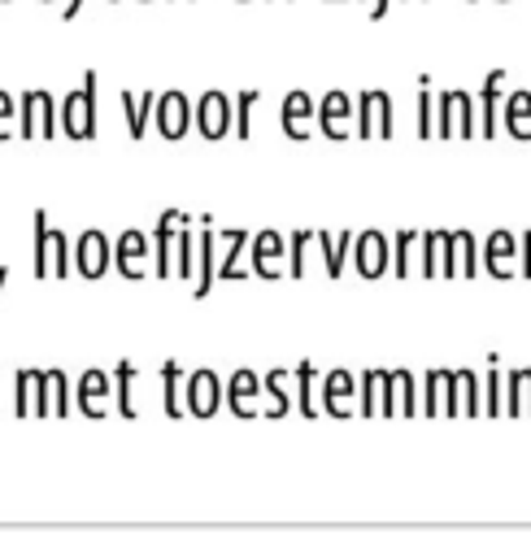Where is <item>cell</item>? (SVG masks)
Returning a JSON list of instances; mask_svg holds the SVG:
<instances>
[{"mask_svg": "<svg viewBox=\"0 0 531 557\" xmlns=\"http://www.w3.org/2000/svg\"><path fill=\"white\" fill-rule=\"evenodd\" d=\"M183 366L178 361H165L161 366V405H165V418H183Z\"/></svg>", "mask_w": 531, "mask_h": 557, "instance_id": "e575fe53", "label": "cell"}, {"mask_svg": "<svg viewBox=\"0 0 531 557\" xmlns=\"http://www.w3.org/2000/svg\"><path fill=\"white\" fill-rule=\"evenodd\" d=\"M218 405H226V383L213 370H192L183 374V409L192 418H213Z\"/></svg>", "mask_w": 531, "mask_h": 557, "instance_id": "52a82bcc", "label": "cell"}, {"mask_svg": "<svg viewBox=\"0 0 531 557\" xmlns=\"http://www.w3.org/2000/svg\"><path fill=\"white\" fill-rule=\"evenodd\" d=\"M174 274L178 278H196V226H192V213L178 222V235H174Z\"/></svg>", "mask_w": 531, "mask_h": 557, "instance_id": "4dcf8cb0", "label": "cell"}, {"mask_svg": "<svg viewBox=\"0 0 531 557\" xmlns=\"http://www.w3.org/2000/svg\"><path fill=\"white\" fill-rule=\"evenodd\" d=\"M483 418H505V374H501V357H487V374H483Z\"/></svg>", "mask_w": 531, "mask_h": 557, "instance_id": "836d02e7", "label": "cell"}, {"mask_svg": "<svg viewBox=\"0 0 531 557\" xmlns=\"http://www.w3.org/2000/svg\"><path fill=\"white\" fill-rule=\"evenodd\" d=\"M13 418H30V370H17L13 379Z\"/></svg>", "mask_w": 531, "mask_h": 557, "instance_id": "ee69618b", "label": "cell"}, {"mask_svg": "<svg viewBox=\"0 0 531 557\" xmlns=\"http://www.w3.org/2000/svg\"><path fill=\"white\" fill-rule=\"evenodd\" d=\"M57 113H61V131L70 139H96V70H87L83 87H74L57 104Z\"/></svg>", "mask_w": 531, "mask_h": 557, "instance_id": "7a4b0ae2", "label": "cell"}, {"mask_svg": "<svg viewBox=\"0 0 531 557\" xmlns=\"http://www.w3.org/2000/svg\"><path fill=\"white\" fill-rule=\"evenodd\" d=\"M413 248H418V231H396V239H392V270H396V278H409Z\"/></svg>", "mask_w": 531, "mask_h": 557, "instance_id": "7bdbcfd3", "label": "cell"}, {"mask_svg": "<svg viewBox=\"0 0 531 557\" xmlns=\"http://www.w3.org/2000/svg\"><path fill=\"white\" fill-rule=\"evenodd\" d=\"M505 413L509 418H531V370L527 366L509 370V379H505Z\"/></svg>", "mask_w": 531, "mask_h": 557, "instance_id": "f546056e", "label": "cell"}, {"mask_svg": "<svg viewBox=\"0 0 531 557\" xmlns=\"http://www.w3.org/2000/svg\"><path fill=\"white\" fill-rule=\"evenodd\" d=\"M444 235H448V231H418V248H422V278H440Z\"/></svg>", "mask_w": 531, "mask_h": 557, "instance_id": "8d00e7d4", "label": "cell"}, {"mask_svg": "<svg viewBox=\"0 0 531 557\" xmlns=\"http://www.w3.org/2000/svg\"><path fill=\"white\" fill-rule=\"evenodd\" d=\"M248 248H252V274H257V278H283V274H279V261L287 257V239H283L279 231L248 235Z\"/></svg>", "mask_w": 531, "mask_h": 557, "instance_id": "44dd1931", "label": "cell"}, {"mask_svg": "<svg viewBox=\"0 0 531 557\" xmlns=\"http://www.w3.org/2000/svg\"><path fill=\"white\" fill-rule=\"evenodd\" d=\"M152 122H157L161 139H183L192 131V100L183 91H161L152 104Z\"/></svg>", "mask_w": 531, "mask_h": 557, "instance_id": "5bb4252c", "label": "cell"}, {"mask_svg": "<svg viewBox=\"0 0 531 557\" xmlns=\"http://www.w3.org/2000/svg\"><path fill=\"white\" fill-rule=\"evenodd\" d=\"M457 379V418H483V379L474 370H453Z\"/></svg>", "mask_w": 531, "mask_h": 557, "instance_id": "f1b7e54d", "label": "cell"}, {"mask_svg": "<svg viewBox=\"0 0 531 557\" xmlns=\"http://www.w3.org/2000/svg\"><path fill=\"white\" fill-rule=\"evenodd\" d=\"M70 383L61 370H30V418H65Z\"/></svg>", "mask_w": 531, "mask_h": 557, "instance_id": "5b68a950", "label": "cell"}, {"mask_svg": "<svg viewBox=\"0 0 531 557\" xmlns=\"http://www.w3.org/2000/svg\"><path fill=\"white\" fill-rule=\"evenodd\" d=\"M135 379H139V366L135 361H118L113 366V396H118V418H139L135 409Z\"/></svg>", "mask_w": 531, "mask_h": 557, "instance_id": "1f68e13d", "label": "cell"}, {"mask_svg": "<svg viewBox=\"0 0 531 557\" xmlns=\"http://www.w3.org/2000/svg\"><path fill=\"white\" fill-rule=\"evenodd\" d=\"M383 405V370H366L357 379V418H379Z\"/></svg>", "mask_w": 531, "mask_h": 557, "instance_id": "d590c367", "label": "cell"}, {"mask_svg": "<svg viewBox=\"0 0 531 557\" xmlns=\"http://www.w3.org/2000/svg\"><path fill=\"white\" fill-rule=\"evenodd\" d=\"M192 126L205 135V139H226L231 126H235V100L222 96V91H205L192 109Z\"/></svg>", "mask_w": 531, "mask_h": 557, "instance_id": "ba28073f", "label": "cell"}, {"mask_svg": "<svg viewBox=\"0 0 531 557\" xmlns=\"http://www.w3.org/2000/svg\"><path fill=\"white\" fill-rule=\"evenodd\" d=\"M244 248H248V231H218V278H244V270H239V257H244Z\"/></svg>", "mask_w": 531, "mask_h": 557, "instance_id": "4316f807", "label": "cell"}, {"mask_svg": "<svg viewBox=\"0 0 531 557\" xmlns=\"http://www.w3.org/2000/svg\"><path fill=\"white\" fill-rule=\"evenodd\" d=\"M152 104H157V91H144V96L122 91V117H126V126H131V139H144L148 117H152Z\"/></svg>", "mask_w": 531, "mask_h": 557, "instance_id": "d6a6232c", "label": "cell"}, {"mask_svg": "<svg viewBox=\"0 0 531 557\" xmlns=\"http://www.w3.org/2000/svg\"><path fill=\"white\" fill-rule=\"evenodd\" d=\"M501 126L509 131V139H531V91L518 87L505 96L501 104Z\"/></svg>", "mask_w": 531, "mask_h": 557, "instance_id": "484cf974", "label": "cell"}, {"mask_svg": "<svg viewBox=\"0 0 531 557\" xmlns=\"http://www.w3.org/2000/svg\"><path fill=\"white\" fill-rule=\"evenodd\" d=\"M514 261H518V239L509 231H492L479 248V265L492 274V278H509L514 274Z\"/></svg>", "mask_w": 531, "mask_h": 557, "instance_id": "d6986e66", "label": "cell"}, {"mask_svg": "<svg viewBox=\"0 0 531 557\" xmlns=\"http://www.w3.org/2000/svg\"><path fill=\"white\" fill-rule=\"evenodd\" d=\"M17 122H22V139H57V126H61L57 100H52L48 91H39V87L22 91Z\"/></svg>", "mask_w": 531, "mask_h": 557, "instance_id": "8992f818", "label": "cell"}, {"mask_svg": "<svg viewBox=\"0 0 531 557\" xmlns=\"http://www.w3.org/2000/svg\"><path fill=\"white\" fill-rule=\"evenodd\" d=\"M313 244V231H292L287 235V278H305V252Z\"/></svg>", "mask_w": 531, "mask_h": 557, "instance_id": "60d3db41", "label": "cell"}, {"mask_svg": "<svg viewBox=\"0 0 531 557\" xmlns=\"http://www.w3.org/2000/svg\"><path fill=\"white\" fill-rule=\"evenodd\" d=\"M422 418H457V379L453 370H431L422 383Z\"/></svg>", "mask_w": 531, "mask_h": 557, "instance_id": "7c38bea8", "label": "cell"}, {"mask_svg": "<svg viewBox=\"0 0 531 557\" xmlns=\"http://www.w3.org/2000/svg\"><path fill=\"white\" fill-rule=\"evenodd\" d=\"M292 379H296V405H300V418H318V400H313V366L300 361V366L292 370Z\"/></svg>", "mask_w": 531, "mask_h": 557, "instance_id": "f35d334b", "label": "cell"}, {"mask_svg": "<svg viewBox=\"0 0 531 557\" xmlns=\"http://www.w3.org/2000/svg\"><path fill=\"white\" fill-rule=\"evenodd\" d=\"M313 117H318V104H313L305 91H287V96H283L279 122H283L287 139H309V122H313Z\"/></svg>", "mask_w": 531, "mask_h": 557, "instance_id": "d4e9b609", "label": "cell"}, {"mask_svg": "<svg viewBox=\"0 0 531 557\" xmlns=\"http://www.w3.org/2000/svg\"><path fill=\"white\" fill-rule=\"evenodd\" d=\"M113 396V383L109 374L100 370H87L78 383H74V405L83 409V418H104V400Z\"/></svg>", "mask_w": 531, "mask_h": 557, "instance_id": "603a6c76", "label": "cell"}, {"mask_svg": "<svg viewBox=\"0 0 531 557\" xmlns=\"http://www.w3.org/2000/svg\"><path fill=\"white\" fill-rule=\"evenodd\" d=\"M518 257H522V274L531 278V231H527V235L518 239Z\"/></svg>", "mask_w": 531, "mask_h": 557, "instance_id": "bcb514c9", "label": "cell"}, {"mask_svg": "<svg viewBox=\"0 0 531 557\" xmlns=\"http://www.w3.org/2000/svg\"><path fill=\"white\" fill-rule=\"evenodd\" d=\"M287 379H292V370H270L261 383H266V392L274 396V409L266 413V418H283L287 409H292V392H287Z\"/></svg>", "mask_w": 531, "mask_h": 557, "instance_id": "ab89813d", "label": "cell"}, {"mask_svg": "<svg viewBox=\"0 0 531 557\" xmlns=\"http://www.w3.org/2000/svg\"><path fill=\"white\" fill-rule=\"evenodd\" d=\"M435 135L440 139H474V96L461 87H444L435 100Z\"/></svg>", "mask_w": 531, "mask_h": 557, "instance_id": "6da1fadb", "label": "cell"}, {"mask_svg": "<svg viewBox=\"0 0 531 557\" xmlns=\"http://www.w3.org/2000/svg\"><path fill=\"white\" fill-rule=\"evenodd\" d=\"M17 117V104H13V96L0 87V139H9V122Z\"/></svg>", "mask_w": 531, "mask_h": 557, "instance_id": "f6af8a7d", "label": "cell"}, {"mask_svg": "<svg viewBox=\"0 0 531 557\" xmlns=\"http://www.w3.org/2000/svg\"><path fill=\"white\" fill-rule=\"evenodd\" d=\"M187 213L183 209H165L152 226V278H170L174 274V235H178V222Z\"/></svg>", "mask_w": 531, "mask_h": 557, "instance_id": "e0dca14e", "label": "cell"}, {"mask_svg": "<svg viewBox=\"0 0 531 557\" xmlns=\"http://www.w3.org/2000/svg\"><path fill=\"white\" fill-rule=\"evenodd\" d=\"M4 283H9V270H4V265H0V287H4Z\"/></svg>", "mask_w": 531, "mask_h": 557, "instance_id": "681fc988", "label": "cell"}, {"mask_svg": "<svg viewBox=\"0 0 531 557\" xmlns=\"http://www.w3.org/2000/svg\"><path fill=\"white\" fill-rule=\"evenodd\" d=\"M353 265L361 278H379L392 270V239L379 235V231H366V235H353Z\"/></svg>", "mask_w": 531, "mask_h": 557, "instance_id": "4fadbf2b", "label": "cell"}, {"mask_svg": "<svg viewBox=\"0 0 531 557\" xmlns=\"http://www.w3.org/2000/svg\"><path fill=\"white\" fill-rule=\"evenodd\" d=\"M266 392V383L252 370H235L226 383V405L235 418H257V396Z\"/></svg>", "mask_w": 531, "mask_h": 557, "instance_id": "cb8c5ba5", "label": "cell"}, {"mask_svg": "<svg viewBox=\"0 0 531 557\" xmlns=\"http://www.w3.org/2000/svg\"><path fill=\"white\" fill-rule=\"evenodd\" d=\"M152 261V235L144 231H122L113 239V265L122 278H144V265Z\"/></svg>", "mask_w": 531, "mask_h": 557, "instance_id": "9a60e30c", "label": "cell"}, {"mask_svg": "<svg viewBox=\"0 0 531 557\" xmlns=\"http://www.w3.org/2000/svg\"><path fill=\"white\" fill-rule=\"evenodd\" d=\"M257 100H261L257 87H248V91L235 96V139H248L252 135V109H257Z\"/></svg>", "mask_w": 531, "mask_h": 557, "instance_id": "b9f144b4", "label": "cell"}, {"mask_svg": "<svg viewBox=\"0 0 531 557\" xmlns=\"http://www.w3.org/2000/svg\"><path fill=\"white\" fill-rule=\"evenodd\" d=\"M387 4H392V0H370V17H383V13H387Z\"/></svg>", "mask_w": 531, "mask_h": 557, "instance_id": "7dc6e473", "label": "cell"}, {"mask_svg": "<svg viewBox=\"0 0 531 557\" xmlns=\"http://www.w3.org/2000/svg\"><path fill=\"white\" fill-rule=\"evenodd\" d=\"M501 104H505V70H492L479 91V139H492L501 131Z\"/></svg>", "mask_w": 531, "mask_h": 557, "instance_id": "ffe728a7", "label": "cell"}, {"mask_svg": "<svg viewBox=\"0 0 531 557\" xmlns=\"http://www.w3.org/2000/svg\"><path fill=\"white\" fill-rule=\"evenodd\" d=\"M353 396H357V379L348 370H331L322 379V413L326 418H353Z\"/></svg>", "mask_w": 531, "mask_h": 557, "instance_id": "7402d4cb", "label": "cell"}, {"mask_svg": "<svg viewBox=\"0 0 531 557\" xmlns=\"http://www.w3.org/2000/svg\"><path fill=\"white\" fill-rule=\"evenodd\" d=\"M70 261L83 278H100L109 265H113V244L100 235V231H83L74 244H70Z\"/></svg>", "mask_w": 531, "mask_h": 557, "instance_id": "30bf717a", "label": "cell"}, {"mask_svg": "<svg viewBox=\"0 0 531 557\" xmlns=\"http://www.w3.org/2000/svg\"><path fill=\"white\" fill-rule=\"evenodd\" d=\"M418 413V383L409 370H383V405L379 418H413Z\"/></svg>", "mask_w": 531, "mask_h": 557, "instance_id": "9c48e42d", "label": "cell"}, {"mask_svg": "<svg viewBox=\"0 0 531 557\" xmlns=\"http://www.w3.org/2000/svg\"><path fill=\"white\" fill-rule=\"evenodd\" d=\"M479 270V248L470 231H448L444 235V257H440V278H474Z\"/></svg>", "mask_w": 531, "mask_h": 557, "instance_id": "8fae6325", "label": "cell"}, {"mask_svg": "<svg viewBox=\"0 0 531 557\" xmlns=\"http://www.w3.org/2000/svg\"><path fill=\"white\" fill-rule=\"evenodd\" d=\"M400 4H405V0H400Z\"/></svg>", "mask_w": 531, "mask_h": 557, "instance_id": "f907efd6", "label": "cell"}, {"mask_svg": "<svg viewBox=\"0 0 531 557\" xmlns=\"http://www.w3.org/2000/svg\"><path fill=\"white\" fill-rule=\"evenodd\" d=\"M353 126H357V104L344 91H326L322 104H318V131L326 139H348Z\"/></svg>", "mask_w": 531, "mask_h": 557, "instance_id": "2e32d148", "label": "cell"}, {"mask_svg": "<svg viewBox=\"0 0 531 557\" xmlns=\"http://www.w3.org/2000/svg\"><path fill=\"white\" fill-rule=\"evenodd\" d=\"M366 4H370V0H366Z\"/></svg>", "mask_w": 531, "mask_h": 557, "instance_id": "816d5d0a", "label": "cell"}, {"mask_svg": "<svg viewBox=\"0 0 531 557\" xmlns=\"http://www.w3.org/2000/svg\"><path fill=\"white\" fill-rule=\"evenodd\" d=\"M78 9H83V0H65V9H61V13H65V17H74Z\"/></svg>", "mask_w": 531, "mask_h": 557, "instance_id": "c3c4849f", "label": "cell"}, {"mask_svg": "<svg viewBox=\"0 0 531 557\" xmlns=\"http://www.w3.org/2000/svg\"><path fill=\"white\" fill-rule=\"evenodd\" d=\"M196 296H209L218 283V231L213 218H200V239H196Z\"/></svg>", "mask_w": 531, "mask_h": 557, "instance_id": "ac0fdd59", "label": "cell"}, {"mask_svg": "<svg viewBox=\"0 0 531 557\" xmlns=\"http://www.w3.org/2000/svg\"><path fill=\"white\" fill-rule=\"evenodd\" d=\"M392 131H396V113H392V96L387 91H361L357 96V126H353V135L357 139H392Z\"/></svg>", "mask_w": 531, "mask_h": 557, "instance_id": "277c9868", "label": "cell"}, {"mask_svg": "<svg viewBox=\"0 0 531 557\" xmlns=\"http://www.w3.org/2000/svg\"><path fill=\"white\" fill-rule=\"evenodd\" d=\"M418 139H435V96H431V78H418Z\"/></svg>", "mask_w": 531, "mask_h": 557, "instance_id": "74e56055", "label": "cell"}, {"mask_svg": "<svg viewBox=\"0 0 531 557\" xmlns=\"http://www.w3.org/2000/svg\"><path fill=\"white\" fill-rule=\"evenodd\" d=\"M30 226H35V274L39 278H65V270H70V244H65V235L48 226V213L44 209H35Z\"/></svg>", "mask_w": 531, "mask_h": 557, "instance_id": "3957f363", "label": "cell"}, {"mask_svg": "<svg viewBox=\"0 0 531 557\" xmlns=\"http://www.w3.org/2000/svg\"><path fill=\"white\" fill-rule=\"evenodd\" d=\"M313 244L322 248V265H326V274L339 278V270H344V261H348V252H353V231H339V235H331V231H313Z\"/></svg>", "mask_w": 531, "mask_h": 557, "instance_id": "83f0119b", "label": "cell"}]
</instances>
